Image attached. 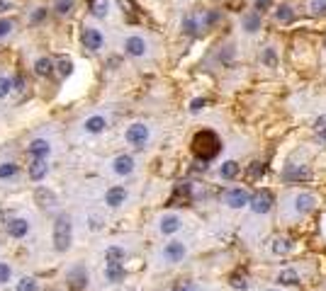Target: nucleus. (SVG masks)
<instances>
[{
  "label": "nucleus",
  "mask_w": 326,
  "mask_h": 291,
  "mask_svg": "<svg viewBox=\"0 0 326 291\" xmlns=\"http://www.w3.org/2000/svg\"><path fill=\"white\" fill-rule=\"evenodd\" d=\"M222 148V141L215 131H200L195 138H193V153L202 160V163H209Z\"/></svg>",
  "instance_id": "1"
},
{
  "label": "nucleus",
  "mask_w": 326,
  "mask_h": 291,
  "mask_svg": "<svg viewBox=\"0 0 326 291\" xmlns=\"http://www.w3.org/2000/svg\"><path fill=\"white\" fill-rule=\"evenodd\" d=\"M317 206V197L309 194V192H297L292 194L287 201H285V209H282V216H290V218H302L312 214Z\"/></svg>",
  "instance_id": "2"
},
{
  "label": "nucleus",
  "mask_w": 326,
  "mask_h": 291,
  "mask_svg": "<svg viewBox=\"0 0 326 291\" xmlns=\"http://www.w3.org/2000/svg\"><path fill=\"white\" fill-rule=\"evenodd\" d=\"M71 240H73V226H71V218L61 214V216L54 221V247L59 253H66L71 247Z\"/></svg>",
  "instance_id": "3"
},
{
  "label": "nucleus",
  "mask_w": 326,
  "mask_h": 291,
  "mask_svg": "<svg viewBox=\"0 0 326 291\" xmlns=\"http://www.w3.org/2000/svg\"><path fill=\"white\" fill-rule=\"evenodd\" d=\"M251 197L248 190H243V187H232V190L224 194V204L229 206V209H243V206H248L251 204Z\"/></svg>",
  "instance_id": "4"
},
{
  "label": "nucleus",
  "mask_w": 326,
  "mask_h": 291,
  "mask_svg": "<svg viewBox=\"0 0 326 291\" xmlns=\"http://www.w3.org/2000/svg\"><path fill=\"white\" fill-rule=\"evenodd\" d=\"M149 136H151V131H149V127H146V124H131V127L124 131L127 143L137 146V148H141V146L146 143V141H149Z\"/></svg>",
  "instance_id": "5"
},
{
  "label": "nucleus",
  "mask_w": 326,
  "mask_h": 291,
  "mask_svg": "<svg viewBox=\"0 0 326 291\" xmlns=\"http://www.w3.org/2000/svg\"><path fill=\"white\" fill-rule=\"evenodd\" d=\"M251 211L253 214H258V216H263V214H268V211L273 209V194L271 192H265V190H261V192H256L251 197Z\"/></svg>",
  "instance_id": "6"
},
{
  "label": "nucleus",
  "mask_w": 326,
  "mask_h": 291,
  "mask_svg": "<svg viewBox=\"0 0 326 291\" xmlns=\"http://www.w3.org/2000/svg\"><path fill=\"white\" fill-rule=\"evenodd\" d=\"M185 253H187L185 243H180V240H170V243H166V247L161 250V257H163L166 262L176 264V262H180V260L185 257Z\"/></svg>",
  "instance_id": "7"
},
{
  "label": "nucleus",
  "mask_w": 326,
  "mask_h": 291,
  "mask_svg": "<svg viewBox=\"0 0 326 291\" xmlns=\"http://www.w3.org/2000/svg\"><path fill=\"white\" fill-rule=\"evenodd\" d=\"M81 39H83V46H85V49H90V51L103 49V34H100L95 27H83Z\"/></svg>",
  "instance_id": "8"
},
{
  "label": "nucleus",
  "mask_w": 326,
  "mask_h": 291,
  "mask_svg": "<svg viewBox=\"0 0 326 291\" xmlns=\"http://www.w3.org/2000/svg\"><path fill=\"white\" fill-rule=\"evenodd\" d=\"M5 231L10 238H25L29 233V221L27 218H12L5 223Z\"/></svg>",
  "instance_id": "9"
},
{
  "label": "nucleus",
  "mask_w": 326,
  "mask_h": 291,
  "mask_svg": "<svg viewBox=\"0 0 326 291\" xmlns=\"http://www.w3.org/2000/svg\"><path fill=\"white\" fill-rule=\"evenodd\" d=\"M124 277H127V272H124V262H107L105 264V279H107L110 284H120Z\"/></svg>",
  "instance_id": "10"
},
{
  "label": "nucleus",
  "mask_w": 326,
  "mask_h": 291,
  "mask_svg": "<svg viewBox=\"0 0 326 291\" xmlns=\"http://www.w3.org/2000/svg\"><path fill=\"white\" fill-rule=\"evenodd\" d=\"M112 170L117 175H122V177H124V175H131L134 173V158H131V155H117V158L112 160Z\"/></svg>",
  "instance_id": "11"
},
{
  "label": "nucleus",
  "mask_w": 326,
  "mask_h": 291,
  "mask_svg": "<svg viewBox=\"0 0 326 291\" xmlns=\"http://www.w3.org/2000/svg\"><path fill=\"white\" fill-rule=\"evenodd\" d=\"M127 190L124 187H112V190H107V194H105V204L107 206H112V209H117V206H122L124 201H127Z\"/></svg>",
  "instance_id": "12"
},
{
  "label": "nucleus",
  "mask_w": 326,
  "mask_h": 291,
  "mask_svg": "<svg viewBox=\"0 0 326 291\" xmlns=\"http://www.w3.org/2000/svg\"><path fill=\"white\" fill-rule=\"evenodd\" d=\"M27 153H29V158H49L51 146H49V141H44V138H34V141L27 146Z\"/></svg>",
  "instance_id": "13"
},
{
  "label": "nucleus",
  "mask_w": 326,
  "mask_h": 291,
  "mask_svg": "<svg viewBox=\"0 0 326 291\" xmlns=\"http://www.w3.org/2000/svg\"><path fill=\"white\" fill-rule=\"evenodd\" d=\"M49 173V165H47V158H32V163H29V177L34 182L44 180Z\"/></svg>",
  "instance_id": "14"
},
{
  "label": "nucleus",
  "mask_w": 326,
  "mask_h": 291,
  "mask_svg": "<svg viewBox=\"0 0 326 291\" xmlns=\"http://www.w3.org/2000/svg\"><path fill=\"white\" fill-rule=\"evenodd\" d=\"M124 51L134 58H139V56L146 54V41L141 39V36H129L127 41H124Z\"/></svg>",
  "instance_id": "15"
},
{
  "label": "nucleus",
  "mask_w": 326,
  "mask_h": 291,
  "mask_svg": "<svg viewBox=\"0 0 326 291\" xmlns=\"http://www.w3.org/2000/svg\"><path fill=\"white\" fill-rule=\"evenodd\" d=\"M241 27H243V32L256 34V32L261 29V12H258V10H256V12H246L241 17Z\"/></svg>",
  "instance_id": "16"
},
{
  "label": "nucleus",
  "mask_w": 326,
  "mask_h": 291,
  "mask_svg": "<svg viewBox=\"0 0 326 291\" xmlns=\"http://www.w3.org/2000/svg\"><path fill=\"white\" fill-rule=\"evenodd\" d=\"M180 226H183V223H180V218L170 214V216L161 218V226L159 228H161V233H163V236H173V233H178V231H180Z\"/></svg>",
  "instance_id": "17"
},
{
  "label": "nucleus",
  "mask_w": 326,
  "mask_h": 291,
  "mask_svg": "<svg viewBox=\"0 0 326 291\" xmlns=\"http://www.w3.org/2000/svg\"><path fill=\"white\" fill-rule=\"evenodd\" d=\"M278 284H282V286H295V284H299V272L297 269H282V272L278 274Z\"/></svg>",
  "instance_id": "18"
},
{
  "label": "nucleus",
  "mask_w": 326,
  "mask_h": 291,
  "mask_svg": "<svg viewBox=\"0 0 326 291\" xmlns=\"http://www.w3.org/2000/svg\"><path fill=\"white\" fill-rule=\"evenodd\" d=\"M68 279H71V284H73V289H83V286H88V272H85L83 267H75L73 272L68 274Z\"/></svg>",
  "instance_id": "19"
},
{
  "label": "nucleus",
  "mask_w": 326,
  "mask_h": 291,
  "mask_svg": "<svg viewBox=\"0 0 326 291\" xmlns=\"http://www.w3.org/2000/svg\"><path fill=\"white\" fill-rule=\"evenodd\" d=\"M239 163L236 160H226V163H222V168H219V177L222 180H234L236 175H239Z\"/></svg>",
  "instance_id": "20"
},
{
  "label": "nucleus",
  "mask_w": 326,
  "mask_h": 291,
  "mask_svg": "<svg viewBox=\"0 0 326 291\" xmlns=\"http://www.w3.org/2000/svg\"><path fill=\"white\" fill-rule=\"evenodd\" d=\"M83 127L88 134H100V131H105L107 121H105V117H90V119H85Z\"/></svg>",
  "instance_id": "21"
},
{
  "label": "nucleus",
  "mask_w": 326,
  "mask_h": 291,
  "mask_svg": "<svg viewBox=\"0 0 326 291\" xmlns=\"http://www.w3.org/2000/svg\"><path fill=\"white\" fill-rule=\"evenodd\" d=\"M271 250H273V255H280V257H282V255H287L290 250H292V240H290V238H275Z\"/></svg>",
  "instance_id": "22"
},
{
  "label": "nucleus",
  "mask_w": 326,
  "mask_h": 291,
  "mask_svg": "<svg viewBox=\"0 0 326 291\" xmlns=\"http://www.w3.org/2000/svg\"><path fill=\"white\" fill-rule=\"evenodd\" d=\"M285 180H304L309 175V170L304 165H287V170H285Z\"/></svg>",
  "instance_id": "23"
},
{
  "label": "nucleus",
  "mask_w": 326,
  "mask_h": 291,
  "mask_svg": "<svg viewBox=\"0 0 326 291\" xmlns=\"http://www.w3.org/2000/svg\"><path fill=\"white\" fill-rule=\"evenodd\" d=\"M34 71H37V75H51L54 73V61L49 56H42V58H37V64H34Z\"/></svg>",
  "instance_id": "24"
},
{
  "label": "nucleus",
  "mask_w": 326,
  "mask_h": 291,
  "mask_svg": "<svg viewBox=\"0 0 326 291\" xmlns=\"http://www.w3.org/2000/svg\"><path fill=\"white\" fill-rule=\"evenodd\" d=\"M275 19H278L280 25H290V22L295 19V12H292L290 5H280V8L275 10Z\"/></svg>",
  "instance_id": "25"
},
{
  "label": "nucleus",
  "mask_w": 326,
  "mask_h": 291,
  "mask_svg": "<svg viewBox=\"0 0 326 291\" xmlns=\"http://www.w3.org/2000/svg\"><path fill=\"white\" fill-rule=\"evenodd\" d=\"M124 257H127V253L117 245H112L105 250V262H124Z\"/></svg>",
  "instance_id": "26"
},
{
  "label": "nucleus",
  "mask_w": 326,
  "mask_h": 291,
  "mask_svg": "<svg viewBox=\"0 0 326 291\" xmlns=\"http://www.w3.org/2000/svg\"><path fill=\"white\" fill-rule=\"evenodd\" d=\"M261 61H263V66H265V68H275V66H278V54H275V49H273V46L263 49Z\"/></svg>",
  "instance_id": "27"
},
{
  "label": "nucleus",
  "mask_w": 326,
  "mask_h": 291,
  "mask_svg": "<svg viewBox=\"0 0 326 291\" xmlns=\"http://www.w3.org/2000/svg\"><path fill=\"white\" fill-rule=\"evenodd\" d=\"M107 8H110V0H93L90 3V12H93L95 17H105Z\"/></svg>",
  "instance_id": "28"
},
{
  "label": "nucleus",
  "mask_w": 326,
  "mask_h": 291,
  "mask_svg": "<svg viewBox=\"0 0 326 291\" xmlns=\"http://www.w3.org/2000/svg\"><path fill=\"white\" fill-rule=\"evenodd\" d=\"M197 29H202L200 19H197L195 15H187V17L183 19V32H185V34H195Z\"/></svg>",
  "instance_id": "29"
},
{
  "label": "nucleus",
  "mask_w": 326,
  "mask_h": 291,
  "mask_svg": "<svg viewBox=\"0 0 326 291\" xmlns=\"http://www.w3.org/2000/svg\"><path fill=\"white\" fill-rule=\"evenodd\" d=\"M56 68H59V73L66 78V75H71V73H73V61H71V58H66V56H61V58L56 61Z\"/></svg>",
  "instance_id": "30"
},
{
  "label": "nucleus",
  "mask_w": 326,
  "mask_h": 291,
  "mask_svg": "<svg viewBox=\"0 0 326 291\" xmlns=\"http://www.w3.org/2000/svg\"><path fill=\"white\" fill-rule=\"evenodd\" d=\"M17 175V165L15 163H3L0 165V180H10Z\"/></svg>",
  "instance_id": "31"
},
{
  "label": "nucleus",
  "mask_w": 326,
  "mask_h": 291,
  "mask_svg": "<svg viewBox=\"0 0 326 291\" xmlns=\"http://www.w3.org/2000/svg\"><path fill=\"white\" fill-rule=\"evenodd\" d=\"M217 19H219V12L217 10H207L205 15H202V19H200V25H202V29H207V27H212Z\"/></svg>",
  "instance_id": "32"
},
{
  "label": "nucleus",
  "mask_w": 326,
  "mask_h": 291,
  "mask_svg": "<svg viewBox=\"0 0 326 291\" xmlns=\"http://www.w3.org/2000/svg\"><path fill=\"white\" fill-rule=\"evenodd\" d=\"M54 10L59 12V15H68V12L73 10V0H56Z\"/></svg>",
  "instance_id": "33"
},
{
  "label": "nucleus",
  "mask_w": 326,
  "mask_h": 291,
  "mask_svg": "<svg viewBox=\"0 0 326 291\" xmlns=\"http://www.w3.org/2000/svg\"><path fill=\"white\" fill-rule=\"evenodd\" d=\"M314 131H317V138H319V141H324V143H326V114L317 119V124H314Z\"/></svg>",
  "instance_id": "34"
},
{
  "label": "nucleus",
  "mask_w": 326,
  "mask_h": 291,
  "mask_svg": "<svg viewBox=\"0 0 326 291\" xmlns=\"http://www.w3.org/2000/svg\"><path fill=\"white\" fill-rule=\"evenodd\" d=\"M15 291H37V282H34L32 277H25V279L17 282V289Z\"/></svg>",
  "instance_id": "35"
},
{
  "label": "nucleus",
  "mask_w": 326,
  "mask_h": 291,
  "mask_svg": "<svg viewBox=\"0 0 326 291\" xmlns=\"http://www.w3.org/2000/svg\"><path fill=\"white\" fill-rule=\"evenodd\" d=\"M263 173H265V165H263V163H251V168L246 170V175H248L251 180H258Z\"/></svg>",
  "instance_id": "36"
},
{
  "label": "nucleus",
  "mask_w": 326,
  "mask_h": 291,
  "mask_svg": "<svg viewBox=\"0 0 326 291\" xmlns=\"http://www.w3.org/2000/svg\"><path fill=\"white\" fill-rule=\"evenodd\" d=\"M12 92V78H0V97H8Z\"/></svg>",
  "instance_id": "37"
},
{
  "label": "nucleus",
  "mask_w": 326,
  "mask_h": 291,
  "mask_svg": "<svg viewBox=\"0 0 326 291\" xmlns=\"http://www.w3.org/2000/svg\"><path fill=\"white\" fill-rule=\"evenodd\" d=\"M120 5H122V10L129 15L131 22H134V12H137V5H134V0H120Z\"/></svg>",
  "instance_id": "38"
},
{
  "label": "nucleus",
  "mask_w": 326,
  "mask_h": 291,
  "mask_svg": "<svg viewBox=\"0 0 326 291\" xmlns=\"http://www.w3.org/2000/svg\"><path fill=\"white\" fill-rule=\"evenodd\" d=\"M10 277H12V269H10L8 262H0V284H8Z\"/></svg>",
  "instance_id": "39"
},
{
  "label": "nucleus",
  "mask_w": 326,
  "mask_h": 291,
  "mask_svg": "<svg viewBox=\"0 0 326 291\" xmlns=\"http://www.w3.org/2000/svg\"><path fill=\"white\" fill-rule=\"evenodd\" d=\"M232 286H234V289H246L248 282H246V277H243V274H232Z\"/></svg>",
  "instance_id": "40"
},
{
  "label": "nucleus",
  "mask_w": 326,
  "mask_h": 291,
  "mask_svg": "<svg viewBox=\"0 0 326 291\" xmlns=\"http://www.w3.org/2000/svg\"><path fill=\"white\" fill-rule=\"evenodd\" d=\"M309 10H312L314 15H321V12H326V0H312V3H309Z\"/></svg>",
  "instance_id": "41"
},
{
  "label": "nucleus",
  "mask_w": 326,
  "mask_h": 291,
  "mask_svg": "<svg viewBox=\"0 0 326 291\" xmlns=\"http://www.w3.org/2000/svg\"><path fill=\"white\" fill-rule=\"evenodd\" d=\"M205 105H207L205 97H197V100L190 102V112H193V114H197V112H202V107H205Z\"/></svg>",
  "instance_id": "42"
},
{
  "label": "nucleus",
  "mask_w": 326,
  "mask_h": 291,
  "mask_svg": "<svg viewBox=\"0 0 326 291\" xmlns=\"http://www.w3.org/2000/svg\"><path fill=\"white\" fill-rule=\"evenodd\" d=\"M10 32H12V22H10V19H0V39L8 36Z\"/></svg>",
  "instance_id": "43"
},
{
  "label": "nucleus",
  "mask_w": 326,
  "mask_h": 291,
  "mask_svg": "<svg viewBox=\"0 0 326 291\" xmlns=\"http://www.w3.org/2000/svg\"><path fill=\"white\" fill-rule=\"evenodd\" d=\"M37 199H39V201H49V206H51V204H54V194H51V192L39 190V192H37Z\"/></svg>",
  "instance_id": "44"
},
{
  "label": "nucleus",
  "mask_w": 326,
  "mask_h": 291,
  "mask_svg": "<svg viewBox=\"0 0 326 291\" xmlns=\"http://www.w3.org/2000/svg\"><path fill=\"white\" fill-rule=\"evenodd\" d=\"M12 90H17V92H25V80L22 78H12Z\"/></svg>",
  "instance_id": "45"
},
{
  "label": "nucleus",
  "mask_w": 326,
  "mask_h": 291,
  "mask_svg": "<svg viewBox=\"0 0 326 291\" xmlns=\"http://www.w3.org/2000/svg\"><path fill=\"white\" fill-rule=\"evenodd\" d=\"M273 5V0H256V10L258 12H263V10H268Z\"/></svg>",
  "instance_id": "46"
},
{
  "label": "nucleus",
  "mask_w": 326,
  "mask_h": 291,
  "mask_svg": "<svg viewBox=\"0 0 326 291\" xmlns=\"http://www.w3.org/2000/svg\"><path fill=\"white\" fill-rule=\"evenodd\" d=\"M90 228H93V231H100V228H103V221L98 216H90Z\"/></svg>",
  "instance_id": "47"
},
{
  "label": "nucleus",
  "mask_w": 326,
  "mask_h": 291,
  "mask_svg": "<svg viewBox=\"0 0 326 291\" xmlns=\"http://www.w3.org/2000/svg\"><path fill=\"white\" fill-rule=\"evenodd\" d=\"M44 17H47V10H37V12L32 15V22H42Z\"/></svg>",
  "instance_id": "48"
},
{
  "label": "nucleus",
  "mask_w": 326,
  "mask_h": 291,
  "mask_svg": "<svg viewBox=\"0 0 326 291\" xmlns=\"http://www.w3.org/2000/svg\"><path fill=\"white\" fill-rule=\"evenodd\" d=\"M5 10H10V0H0V12H5Z\"/></svg>",
  "instance_id": "49"
},
{
  "label": "nucleus",
  "mask_w": 326,
  "mask_h": 291,
  "mask_svg": "<svg viewBox=\"0 0 326 291\" xmlns=\"http://www.w3.org/2000/svg\"><path fill=\"white\" fill-rule=\"evenodd\" d=\"M173 291H190V289H187V286H176Z\"/></svg>",
  "instance_id": "50"
},
{
  "label": "nucleus",
  "mask_w": 326,
  "mask_h": 291,
  "mask_svg": "<svg viewBox=\"0 0 326 291\" xmlns=\"http://www.w3.org/2000/svg\"><path fill=\"white\" fill-rule=\"evenodd\" d=\"M265 291H280V289H265Z\"/></svg>",
  "instance_id": "51"
}]
</instances>
